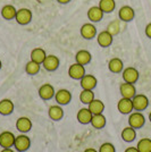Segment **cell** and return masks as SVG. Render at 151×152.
I'll list each match as a JSON object with an SVG mask.
<instances>
[{
  "mask_svg": "<svg viewBox=\"0 0 151 152\" xmlns=\"http://www.w3.org/2000/svg\"><path fill=\"white\" fill-rule=\"evenodd\" d=\"M145 124V117L144 115L141 111H135V113H131L130 117H128V125L135 129L142 128Z\"/></svg>",
  "mask_w": 151,
  "mask_h": 152,
  "instance_id": "cell-1",
  "label": "cell"
},
{
  "mask_svg": "<svg viewBox=\"0 0 151 152\" xmlns=\"http://www.w3.org/2000/svg\"><path fill=\"white\" fill-rule=\"evenodd\" d=\"M32 18H33V14L29 8H21L16 13L15 20L19 25H27L31 23Z\"/></svg>",
  "mask_w": 151,
  "mask_h": 152,
  "instance_id": "cell-2",
  "label": "cell"
},
{
  "mask_svg": "<svg viewBox=\"0 0 151 152\" xmlns=\"http://www.w3.org/2000/svg\"><path fill=\"white\" fill-rule=\"evenodd\" d=\"M133 108L136 111H143L149 106V99L144 94H135V96L132 99Z\"/></svg>",
  "mask_w": 151,
  "mask_h": 152,
  "instance_id": "cell-3",
  "label": "cell"
},
{
  "mask_svg": "<svg viewBox=\"0 0 151 152\" xmlns=\"http://www.w3.org/2000/svg\"><path fill=\"white\" fill-rule=\"evenodd\" d=\"M122 76L123 80L126 83H131V84H135L139 80V72L138 69H135L134 67H126L122 72Z\"/></svg>",
  "mask_w": 151,
  "mask_h": 152,
  "instance_id": "cell-4",
  "label": "cell"
},
{
  "mask_svg": "<svg viewBox=\"0 0 151 152\" xmlns=\"http://www.w3.org/2000/svg\"><path fill=\"white\" fill-rule=\"evenodd\" d=\"M30 145H31V141H30V139H29L26 135H24V134L18 135V136L15 137L14 146H15V149L18 152H24V151H26V150H29Z\"/></svg>",
  "mask_w": 151,
  "mask_h": 152,
  "instance_id": "cell-5",
  "label": "cell"
},
{
  "mask_svg": "<svg viewBox=\"0 0 151 152\" xmlns=\"http://www.w3.org/2000/svg\"><path fill=\"white\" fill-rule=\"evenodd\" d=\"M135 17V12L131 6H123L118 10V18L122 22H131Z\"/></svg>",
  "mask_w": 151,
  "mask_h": 152,
  "instance_id": "cell-6",
  "label": "cell"
},
{
  "mask_svg": "<svg viewBox=\"0 0 151 152\" xmlns=\"http://www.w3.org/2000/svg\"><path fill=\"white\" fill-rule=\"evenodd\" d=\"M68 75L73 80H81L83 76L85 75V68H84L83 65H80L77 63L73 64V65L69 66Z\"/></svg>",
  "mask_w": 151,
  "mask_h": 152,
  "instance_id": "cell-7",
  "label": "cell"
},
{
  "mask_svg": "<svg viewBox=\"0 0 151 152\" xmlns=\"http://www.w3.org/2000/svg\"><path fill=\"white\" fill-rule=\"evenodd\" d=\"M55 100L59 106H66L72 101V93L66 89L59 90L55 94Z\"/></svg>",
  "mask_w": 151,
  "mask_h": 152,
  "instance_id": "cell-8",
  "label": "cell"
},
{
  "mask_svg": "<svg viewBox=\"0 0 151 152\" xmlns=\"http://www.w3.org/2000/svg\"><path fill=\"white\" fill-rule=\"evenodd\" d=\"M60 65V61H59V58L57 56H54V55H49L47 56L44 61L42 63V66L44 67V69L48 70V72H55V70L58 69Z\"/></svg>",
  "mask_w": 151,
  "mask_h": 152,
  "instance_id": "cell-9",
  "label": "cell"
},
{
  "mask_svg": "<svg viewBox=\"0 0 151 152\" xmlns=\"http://www.w3.org/2000/svg\"><path fill=\"white\" fill-rule=\"evenodd\" d=\"M81 35L85 40H92L97 37V27L91 23H85L81 26Z\"/></svg>",
  "mask_w": 151,
  "mask_h": 152,
  "instance_id": "cell-10",
  "label": "cell"
},
{
  "mask_svg": "<svg viewBox=\"0 0 151 152\" xmlns=\"http://www.w3.org/2000/svg\"><path fill=\"white\" fill-rule=\"evenodd\" d=\"M119 92L122 94V98H127V99H133L136 94V89L135 85L131 83H122L119 86Z\"/></svg>",
  "mask_w": 151,
  "mask_h": 152,
  "instance_id": "cell-11",
  "label": "cell"
},
{
  "mask_svg": "<svg viewBox=\"0 0 151 152\" xmlns=\"http://www.w3.org/2000/svg\"><path fill=\"white\" fill-rule=\"evenodd\" d=\"M117 109L120 114L123 115H130L133 113L134 108H133L132 99H127V98H122L118 103H117Z\"/></svg>",
  "mask_w": 151,
  "mask_h": 152,
  "instance_id": "cell-12",
  "label": "cell"
},
{
  "mask_svg": "<svg viewBox=\"0 0 151 152\" xmlns=\"http://www.w3.org/2000/svg\"><path fill=\"white\" fill-rule=\"evenodd\" d=\"M55 94H56V92H55L54 86L51 84H48V83L41 85L39 89V95L42 100H50L55 96Z\"/></svg>",
  "mask_w": 151,
  "mask_h": 152,
  "instance_id": "cell-13",
  "label": "cell"
},
{
  "mask_svg": "<svg viewBox=\"0 0 151 152\" xmlns=\"http://www.w3.org/2000/svg\"><path fill=\"white\" fill-rule=\"evenodd\" d=\"M97 41L98 45L102 48H108L113 43V35L106 30V31L100 32L99 34H97Z\"/></svg>",
  "mask_w": 151,
  "mask_h": 152,
  "instance_id": "cell-14",
  "label": "cell"
},
{
  "mask_svg": "<svg viewBox=\"0 0 151 152\" xmlns=\"http://www.w3.org/2000/svg\"><path fill=\"white\" fill-rule=\"evenodd\" d=\"M15 135L12 132H2L0 134V146H2L4 149H8L14 146L15 143Z\"/></svg>",
  "mask_w": 151,
  "mask_h": 152,
  "instance_id": "cell-15",
  "label": "cell"
},
{
  "mask_svg": "<svg viewBox=\"0 0 151 152\" xmlns=\"http://www.w3.org/2000/svg\"><path fill=\"white\" fill-rule=\"evenodd\" d=\"M80 81H81L80 84H81L83 90H93L97 86V83H98L97 78L91 74H85Z\"/></svg>",
  "mask_w": 151,
  "mask_h": 152,
  "instance_id": "cell-16",
  "label": "cell"
},
{
  "mask_svg": "<svg viewBox=\"0 0 151 152\" xmlns=\"http://www.w3.org/2000/svg\"><path fill=\"white\" fill-rule=\"evenodd\" d=\"M92 116H93V114L89 110V108H82L78 110V113L76 115V118H77L78 123H81L83 125H86V124H91Z\"/></svg>",
  "mask_w": 151,
  "mask_h": 152,
  "instance_id": "cell-17",
  "label": "cell"
},
{
  "mask_svg": "<svg viewBox=\"0 0 151 152\" xmlns=\"http://www.w3.org/2000/svg\"><path fill=\"white\" fill-rule=\"evenodd\" d=\"M103 12L101 10V8L99 6H93L91 7L88 10V17L91 22L93 23H98L101 19L103 18Z\"/></svg>",
  "mask_w": 151,
  "mask_h": 152,
  "instance_id": "cell-18",
  "label": "cell"
},
{
  "mask_svg": "<svg viewBox=\"0 0 151 152\" xmlns=\"http://www.w3.org/2000/svg\"><path fill=\"white\" fill-rule=\"evenodd\" d=\"M16 128L21 133H27L29 131H31L32 121L27 117H19L16 121Z\"/></svg>",
  "mask_w": 151,
  "mask_h": 152,
  "instance_id": "cell-19",
  "label": "cell"
},
{
  "mask_svg": "<svg viewBox=\"0 0 151 152\" xmlns=\"http://www.w3.org/2000/svg\"><path fill=\"white\" fill-rule=\"evenodd\" d=\"M108 68L114 74H118V73H122L124 69V63L119 58H113L108 63Z\"/></svg>",
  "mask_w": 151,
  "mask_h": 152,
  "instance_id": "cell-20",
  "label": "cell"
},
{
  "mask_svg": "<svg viewBox=\"0 0 151 152\" xmlns=\"http://www.w3.org/2000/svg\"><path fill=\"white\" fill-rule=\"evenodd\" d=\"M14 103L9 99H2L0 101V115L2 116H8V115L13 114L14 111Z\"/></svg>",
  "mask_w": 151,
  "mask_h": 152,
  "instance_id": "cell-21",
  "label": "cell"
},
{
  "mask_svg": "<svg viewBox=\"0 0 151 152\" xmlns=\"http://www.w3.org/2000/svg\"><path fill=\"white\" fill-rule=\"evenodd\" d=\"M91 59H92V56H91V53L88 50H80L77 51L75 55L76 63L80 64V65H83V66L90 64Z\"/></svg>",
  "mask_w": 151,
  "mask_h": 152,
  "instance_id": "cell-22",
  "label": "cell"
},
{
  "mask_svg": "<svg viewBox=\"0 0 151 152\" xmlns=\"http://www.w3.org/2000/svg\"><path fill=\"white\" fill-rule=\"evenodd\" d=\"M48 115H49L50 119H52V121H58L64 117V110L59 104H57V106H51V107H49Z\"/></svg>",
  "mask_w": 151,
  "mask_h": 152,
  "instance_id": "cell-23",
  "label": "cell"
},
{
  "mask_svg": "<svg viewBox=\"0 0 151 152\" xmlns=\"http://www.w3.org/2000/svg\"><path fill=\"white\" fill-rule=\"evenodd\" d=\"M16 13H17V9L13 5H6V6H4L1 8V16H2V18L6 19V20L15 19Z\"/></svg>",
  "mask_w": 151,
  "mask_h": 152,
  "instance_id": "cell-24",
  "label": "cell"
},
{
  "mask_svg": "<svg viewBox=\"0 0 151 152\" xmlns=\"http://www.w3.org/2000/svg\"><path fill=\"white\" fill-rule=\"evenodd\" d=\"M45 57H47V53L42 48H35L31 51V60L40 64V65H42Z\"/></svg>",
  "mask_w": 151,
  "mask_h": 152,
  "instance_id": "cell-25",
  "label": "cell"
},
{
  "mask_svg": "<svg viewBox=\"0 0 151 152\" xmlns=\"http://www.w3.org/2000/svg\"><path fill=\"white\" fill-rule=\"evenodd\" d=\"M88 106H89V110L93 115L102 114L103 110H105V104H103V102L101 101V100H97V99H95L93 101L90 102Z\"/></svg>",
  "mask_w": 151,
  "mask_h": 152,
  "instance_id": "cell-26",
  "label": "cell"
},
{
  "mask_svg": "<svg viewBox=\"0 0 151 152\" xmlns=\"http://www.w3.org/2000/svg\"><path fill=\"white\" fill-rule=\"evenodd\" d=\"M99 7L105 14L113 13L116 8V1L115 0H100L99 1Z\"/></svg>",
  "mask_w": 151,
  "mask_h": 152,
  "instance_id": "cell-27",
  "label": "cell"
},
{
  "mask_svg": "<svg viewBox=\"0 0 151 152\" xmlns=\"http://www.w3.org/2000/svg\"><path fill=\"white\" fill-rule=\"evenodd\" d=\"M136 137V131H135V128H133V127L128 126V127H125L123 131H122V139L124 140L125 142H133L134 140Z\"/></svg>",
  "mask_w": 151,
  "mask_h": 152,
  "instance_id": "cell-28",
  "label": "cell"
},
{
  "mask_svg": "<svg viewBox=\"0 0 151 152\" xmlns=\"http://www.w3.org/2000/svg\"><path fill=\"white\" fill-rule=\"evenodd\" d=\"M91 125L95 127V129H101L106 126V117L102 114L93 115L91 119Z\"/></svg>",
  "mask_w": 151,
  "mask_h": 152,
  "instance_id": "cell-29",
  "label": "cell"
},
{
  "mask_svg": "<svg viewBox=\"0 0 151 152\" xmlns=\"http://www.w3.org/2000/svg\"><path fill=\"white\" fill-rule=\"evenodd\" d=\"M139 152H151V140L148 137H143L138 142Z\"/></svg>",
  "mask_w": 151,
  "mask_h": 152,
  "instance_id": "cell-30",
  "label": "cell"
},
{
  "mask_svg": "<svg viewBox=\"0 0 151 152\" xmlns=\"http://www.w3.org/2000/svg\"><path fill=\"white\" fill-rule=\"evenodd\" d=\"M80 100L84 104H89L90 102L95 100V93L92 92V90H82L80 94Z\"/></svg>",
  "mask_w": 151,
  "mask_h": 152,
  "instance_id": "cell-31",
  "label": "cell"
},
{
  "mask_svg": "<svg viewBox=\"0 0 151 152\" xmlns=\"http://www.w3.org/2000/svg\"><path fill=\"white\" fill-rule=\"evenodd\" d=\"M25 72L26 74H29V75H37L40 72V64L35 63L33 60H30L29 63H26Z\"/></svg>",
  "mask_w": 151,
  "mask_h": 152,
  "instance_id": "cell-32",
  "label": "cell"
},
{
  "mask_svg": "<svg viewBox=\"0 0 151 152\" xmlns=\"http://www.w3.org/2000/svg\"><path fill=\"white\" fill-rule=\"evenodd\" d=\"M107 31L111 34V35H116V34H118L120 32V24H119V20H117V19H115L113 22H110L107 26Z\"/></svg>",
  "mask_w": 151,
  "mask_h": 152,
  "instance_id": "cell-33",
  "label": "cell"
},
{
  "mask_svg": "<svg viewBox=\"0 0 151 152\" xmlns=\"http://www.w3.org/2000/svg\"><path fill=\"white\" fill-rule=\"evenodd\" d=\"M99 152H116L115 150V146L111 144V143H103V144H101L100 149H99Z\"/></svg>",
  "mask_w": 151,
  "mask_h": 152,
  "instance_id": "cell-34",
  "label": "cell"
},
{
  "mask_svg": "<svg viewBox=\"0 0 151 152\" xmlns=\"http://www.w3.org/2000/svg\"><path fill=\"white\" fill-rule=\"evenodd\" d=\"M145 35L149 39H151V23H149L148 25L145 26Z\"/></svg>",
  "mask_w": 151,
  "mask_h": 152,
  "instance_id": "cell-35",
  "label": "cell"
},
{
  "mask_svg": "<svg viewBox=\"0 0 151 152\" xmlns=\"http://www.w3.org/2000/svg\"><path fill=\"white\" fill-rule=\"evenodd\" d=\"M125 152H139V150L136 146H130V148L126 149Z\"/></svg>",
  "mask_w": 151,
  "mask_h": 152,
  "instance_id": "cell-36",
  "label": "cell"
},
{
  "mask_svg": "<svg viewBox=\"0 0 151 152\" xmlns=\"http://www.w3.org/2000/svg\"><path fill=\"white\" fill-rule=\"evenodd\" d=\"M59 4H62V5H66V4H68V2H70L72 0H57Z\"/></svg>",
  "mask_w": 151,
  "mask_h": 152,
  "instance_id": "cell-37",
  "label": "cell"
},
{
  "mask_svg": "<svg viewBox=\"0 0 151 152\" xmlns=\"http://www.w3.org/2000/svg\"><path fill=\"white\" fill-rule=\"evenodd\" d=\"M84 152H98L95 149H93V148H89V149H86Z\"/></svg>",
  "mask_w": 151,
  "mask_h": 152,
  "instance_id": "cell-38",
  "label": "cell"
},
{
  "mask_svg": "<svg viewBox=\"0 0 151 152\" xmlns=\"http://www.w3.org/2000/svg\"><path fill=\"white\" fill-rule=\"evenodd\" d=\"M1 152H14L10 148H8V149H2V151Z\"/></svg>",
  "mask_w": 151,
  "mask_h": 152,
  "instance_id": "cell-39",
  "label": "cell"
},
{
  "mask_svg": "<svg viewBox=\"0 0 151 152\" xmlns=\"http://www.w3.org/2000/svg\"><path fill=\"white\" fill-rule=\"evenodd\" d=\"M149 121H150V123H151V111H150V114H149Z\"/></svg>",
  "mask_w": 151,
  "mask_h": 152,
  "instance_id": "cell-40",
  "label": "cell"
},
{
  "mask_svg": "<svg viewBox=\"0 0 151 152\" xmlns=\"http://www.w3.org/2000/svg\"><path fill=\"white\" fill-rule=\"evenodd\" d=\"M1 67H2V64H1V60H0V69H1Z\"/></svg>",
  "mask_w": 151,
  "mask_h": 152,
  "instance_id": "cell-41",
  "label": "cell"
}]
</instances>
